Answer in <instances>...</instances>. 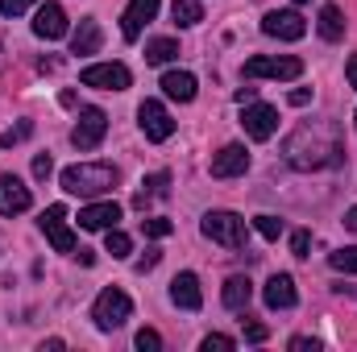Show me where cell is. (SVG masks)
Instances as JSON below:
<instances>
[{"label": "cell", "mask_w": 357, "mask_h": 352, "mask_svg": "<svg viewBox=\"0 0 357 352\" xmlns=\"http://www.w3.org/2000/svg\"><path fill=\"white\" fill-rule=\"evenodd\" d=\"M282 158L291 170H324L345 162V141L333 120H307L282 141Z\"/></svg>", "instance_id": "1"}, {"label": "cell", "mask_w": 357, "mask_h": 352, "mask_svg": "<svg viewBox=\"0 0 357 352\" xmlns=\"http://www.w3.org/2000/svg\"><path fill=\"white\" fill-rule=\"evenodd\" d=\"M59 182H63L67 195L96 199V195H104V191L116 186V166H108V162H75V166H67L59 175Z\"/></svg>", "instance_id": "2"}, {"label": "cell", "mask_w": 357, "mask_h": 352, "mask_svg": "<svg viewBox=\"0 0 357 352\" xmlns=\"http://www.w3.org/2000/svg\"><path fill=\"white\" fill-rule=\"evenodd\" d=\"M199 232L225 249H245V220L237 211H208L199 220Z\"/></svg>", "instance_id": "3"}, {"label": "cell", "mask_w": 357, "mask_h": 352, "mask_svg": "<svg viewBox=\"0 0 357 352\" xmlns=\"http://www.w3.org/2000/svg\"><path fill=\"white\" fill-rule=\"evenodd\" d=\"M129 315H133V303H129V294H125V290H116V286L100 290V298L91 303V319H96V328H100V332H116Z\"/></svg>", "instance_id": "4"}, {"label": "cell", "mask_w": 357, "mask_h": 352, "mask_svg": "<svg viewBox=\"0 0 357 352\" xmlns=\"http://www.w3.org/2000/svg\"><path fill=\"white\" fill-rule=\"evenodd\" d=\"M303 75V63L299 58H291V54H254L250 63H245V79H299Z\"/></svg>", "instance_id": "5"}, {"label": "cell", "mask_w": 357, "mask_h": 352, "mask_svg": "<svg viewBox=\"0 0 357 352\" xmlns=\"http://www.w3.org/2000/svg\"><path fill=\"white\" fill-rule=\"evenodd\" d=\"M38 224H42L46 241H50V245H54L59 253H75V249H79L75 232L67 228V207H63V203H50V207L42 211V220H38Z\"/></svg>", "instance_id": "6"}, {"label": "cell", "mask_w": 357, "mask_h": 352, "mask_svg": "<svg viewBox=\"0 0 357 352\" xmlns=\"http://www.w3.org/2000/svg\"><path fill=\"white\" fill-rule=\"evenodd\" d=\"M137 125H142L146 141H171V133H175V120H171V112H167L162 99H146L137 108Z\"/></svg>", "instance_id": "7"}, {"label": "cell", "mask_w": 357, "mask_h": 352, "mask_svg": "<svg viewBox=\"0 0 357 352\" xmlns=\"http://www.w3.org/2000/svg\"><path fill=\"white\" fill-rule=\"evenodd\" d=\"M104 133H108V116H104V108H84L79 112V125L71 129V145L75 150H96L100 141H104Z\"/></svg>", "instance_id": "8"}, {"label": "cell", "mask_w": 357, "mask_h": 352, "mask_svg": "<svg viewBox=\"0 0 357 352\" xmlns=\"http://www.w3.org/2000/svg\"><path fill=\"white\" fill-rule=\"evenodd\" d=\"M262 33L266 38H278V42H299L307 33V21L295 8H274V13L262 17Z\"/></svg>", "instance_id": "9"}, {"label": "cell", "mask_w": 357, "mask_h": 352, "mask_svg": "<svg viewBox=\"0 0 357 352\" xmlns=\"http://www.w3.org/2000/svg\"><path fill=\"white\" fill-rule=\"evenodd\" d=\"M84 88H100V91H125L129 88V67L125 63H91L84 67Z\"/></svg>", "instance_id": "10"}, {"label": "cell", "mask_w": 357, "mask_h": 352, "mask_svg": "<svg viewBox=\"0 0 357 352\" xmlns=\"http://www.w3.org/2000/svg\"><path fill=\"white\" fill-rule=\"evenodd\" d=\"M241 125H245V133L254 137V141H270L274 133H278V112L270 108V104H245V112H241Z\"/></svg>", "instance_id": "11"}, {"label": "cell", "mask_w": 357, "mask_h": 352, "mask_svg": "<svg viewBox=\"0 0 357 352\" xmlns=\"http://www.w3.org/2000/svg\"><path fill=\"white\" fill-rule=\"evenodd\" d=\"M33 33H38L42 42H59V38H67V13H63V4L46 0V4L33 13Z\"/></svg>", "instance_id": "12"}, {"label": "cell", "mask_w": 357, "mask_h": 352, "mask_svg": "<svg viewBox=\"0 0 357 352\" xmlns=\"http://www.w3.org/2000/svg\"><path fill=\"white\" fill-rule=\"evenodd\" d=\"M158 4H162V0H129V8H125V17H121L125 42H137V38H142V29L158 17Z\"/></svg>", "instance_id": "13"}, {"label": "cell", "mask_w": 357, "mask_h": 352, "mask_svg": "<svg viewBox=\"0 0 357 352\" xmlns=\"http://www.w3.org/2000/svg\"><path fill=\"white\" fill-rule=\"evenodd\" d=\"M29 203H33V195L21 178L0 175V216H21V211H29Z\"/></svg>", "instance_id": "14"}, {"label": "cell", "mask_w": 357, "mask_h": 352, "mask_svg": "<svg viewBox=\"0 0 357 352\" xmlns=\"http://www.w3.org/2000/svg\"><path fill=\"white\" fill-rule=\"evenodd\" d=\"M116 220H121V203H112V199L88 203L79 211V228L84 232H108V228H116Z\"/></svg>", "instance_id": "15"}, {"label": "cell", "mask_w": 357, "mask_h": 352, "mask_svg": "<svg viewBox=\"0 0 357 352\" xmlns=\"http://www.w3.org/2000/svg\"><path fill=\"white\" fill-rule=\"evenodd\" d=\"M250 170V150L245 145H225L220 154H212V178H237Z\"/></svg>", "instance_id": "16"}, {"label": "cell", "mask_w": 357, "mask_h": 352, "mask_svg": "<svg viewBox=\"0 0 357 352\" xmlns=\"http://www.w3.org/2000/svg\"><path fill=\"white\" fill-rule=\"evenodd\" d=\"M262 298H266L270 311H291L295 307V282H291V273H274L266 282V290H262Z\"/></svg>", "instance_id": "17"}, {"label": "cell", "mask_w": 357, "mask_h": 352, "mask_svg": "<svg viewBox=\"0 0 357 352\" xmlns=\"http://www.w3.org/2000/svg\"><path fill=\"white\" fill-rule=\"evenodd\" d=\"M171 303L183 311H199L204 307V294H199V278L195 273H175L171 282Z\"/></svg>", "instance_id": "18"}, {"label": "cell", "mask_w": 357, "mask_h": 352, "mask_svg": "<svg viewBox=\"0 0 357 352\" xmlns=\"http://www.w3.org/2000/svg\"><path fill=\"white\" fill-rule=\"evenodd\" d=\"M250 298H254V282L241 278V273H233V278L225 282V290H220V303H225L229 311H245Z\"/></svg>", "instance_id": "19"}, {"label": "cell", "mask_w": 357, "mask_h": 352, "mask_svg": "<svg viewBox=\"0 0 357 352\" xmlns=\"http://www.w3.org/2000/svg\"><path fill=\"white\" fill-rule=\"evenodd\" d=\"M100 42H104L100 21H96V17H84V21H79V29L71 33V54H96V50H100Z\"/></svg>", "instance_id": "20"}, {"label": "cell", "mask_w": 357, "mask_h": 352, "mask_svg": "<svg viewBox=\"0 0 357 352\" xmlns=\"http://www.w3.org/2000/svg\"><path fill=\"white\" fill-rule=\"evenodd\" d=\"M162 91H167V99L191 104V99H195V75H191V71H167V75H162Z\"/></svg>", "instance_id": "21"}, {"label": "cell", "mask_w": 357, "mask_h": 352, "mask_svg": "<svg viewBox=\"0 0 357 352\" xmlns=\"http://www.w3.org/2000/svg\"><path fill=\"white\" fill-rule=\"evenodd\" d=\"M171 58H178L175 38H150V42H146V63H150V67H167Z\"/></svg>", "instance_id": "22"}, {"label": "cell", "mask_w": 357, "mask_h": 352, "mask_svg": "<svg viewBox=\"0 0 357 352\" xmlns=\"http://www.w3.org/2000/svg\"><path fill=\"white\" fill-rule=\"evenodd\" d=\"M167 186H171V175H167V170L150 175L146 182H142V191L133 195V207H142V211H146V203H150V199H162V195H167Z\"/></svg>", "instance_id": "23"}, {"label": "cell", "mask_w": 357, "mask_h": 352, "mask_svg": "<svg viewBox=\"0 0 357 352\" xmlns=\"http://www.w3.org/2000/svg\"><path fill=\"white\" fill-rule=\"evenodd\" d=\"M320 38H324V42H341V38H345V17H341L337 4H324V8H320Z\"/></svg>", "instance_id": "24"}, {"label": "cell", "mask_w": 357, "mask_h": 352, "mask_svg": "<svg viewBox=\"0 0 357 352\" xmlns=\"http://www.w3.org/2000/svg\"><path fill=\"white\" fill-rule=\"evenodd\" d=\"M171 17H175L178 29H191L204 21V4L199 0H171Z\"/></svg>", "instance_id": "25"}, {"label": "cell", "mask_w": 357, "mask_h": 352, "mask_svg": "<svg viewBox=\"0 0 357 352\" xmlns=\"http://www.w3.org/2000/svg\"><path fill=\"white\" fill-rule=\"evenodd\" d=\"M104 249H108L112 257H129V253H133V241H129L121 228H108V237H104Z\"/></svg>", "instance_id": "26"}, {"label": "cell", "mask_w": 357, "mask_h": 352, "mask_svg": "<svg viewBox=\"0 0 357 352\" xmlns=\"http://www.w3.org/2000/svg\"><path fill=\"white\" fill-rule=\"evenodd\" d=\"M328 265H333L337 273H357V245L354 249H337V253H328Z\"/></svg>", "instance_id": "27"}, {"label": "cell", "mask_w": 357, "mask_h": 352, "mask_svg": "<svg viewBox=\"0 0 357 352\" xmlns=\"http://www.w3.org/2000/svg\"><path fill=\"white\" fill-rule=\"evenodd\" d=\"M142 228H146V237H154V241H162V237L175 232V224H171L167 216H150V220H142Z\"/></svg>", "instance_id": "28"}, {"label": "cell", "mask_w": 357, "mask_h": 352, "mask_svg": "<svg viewBox=\"0 0 357 352\" xmlns=\"http://www.w3.org/2000/svg\"><path fill=\"white\" fill-rule=\"evenodd\" d=\"M254 228H258L266 241H278V237H282V220H278V216H254Z\"/></svg>", "instance_id": "29"}, {"label": "cell", "mask_w": 357, "mask_h": 352, "mask_svg": "<svg viewBox=\"0 0 357 352\" xmlns=\"http://www.w3.org/2000/svg\"><path fill=\"white\" fill-rule=\"evenodd\" d=\"M229 349H237V340L233 336H220V332L204 336V344H199V352H229Z\"/></svg>", "instance_id": "30"}, {"label": "cell", "mask_w": 357, "mask_h": 352, "mask_svg": "<svg viewBox=\"0 0 357 352\" xmlns=\"http://www.w3.org/2000/svg\"><path fill=\"white\" fill-rule=\"evenodd\" d=\"M29 133H33V125H29V120H21L17 129H8V133H0V145L8 150V145H17V141H25Z\"/></svg>", "instance_id": "31"}, {"label": "cell", "mask_w": 357, "mask_h": 352, "mask_svg": "<svg viewBox=\"0 0 357 352\" xmlns=\"http://www.w3.org/2000/svg\"><path fill=\"white\" fill-rule=\"evenodd\" d=\"M137 349L142 352H158L162 349V336H158L154 328H142V332H137Z\"/></svg>", "instance_id": "32"}, {"label": "cell", "mask_w": 357, "mask_h": 352, "mask_svg": "<svg viewBox=\"0 0 357 352\" xmlns=\"http://www.w3.org/2000/svg\"><path fill=\"white\" fill-rule=\"evenodd\" d=\"M307 249H312V237H307V228L291 232V253H295V257H307Z\"/></svg>", "instance_id": "33"}, {"label": "cell", "mask_w": 357, "mask_h": 352, "mask_svg": "<svg viewBox=\"0 0 357 352\" xmlns=\"http://www.w3.org/2000/svg\"><path fill=\"white\" fill-rule=\"evenodd\" d=\"M25 8H33V0H0V17H21Z\"/></svg>", "instance_id": "34"}, {"label": "cell", "mask_w": 357, "mask_h": 352, "mask_svg": "<svg viewBox=\"0 0 357 352\" xmlns=\"http://www.w3.org/2000/svg\"><path fill=\"white\" fill-rule=\"evenodd\" d=\"M158 262H162V253H158V249H146V257H137V265H133V269H137V273H150Z\"/></svg>", "instance_id": "35"}, {"label": "cell", "mask_w": 357, "mask_h": 352, "mask_svg": "<svg viewBox=\"0 0 357 352\" xmlns=\"http://www.w3.org/2000/svg\"><path fill=\"white\" fill-rule=\"evenodd\" d=\"M50 170H54L50 154H38V158H33V178H50Z\"/></svg>", "instance_id": "36"}, {"label": "cell", "mask_w": 357, "mask_h": 352, "mask_svg": "<svg viewBox=\"0 0 357 352\" xmlns=\"http://www.w3.org/2000/svg\"><path fill=\"white\" fill-rule=\"evenodd\" d=\"M291 349H295V352H320V340H307V336H295V340H291Z\"/></svg>", "instance_id": "37"}, {"label": "cell", "mask_w": 357, "mask_h": 352, "mask_svg": "<svg viewBox=\"0 0 357 352\" xmlns=\"http://www.w3.org/2000/svg\"><path fill=\"white\" fill-rule=\"evenodd\" d=\"M287 99H291L295 108H303V104H312V88H295L291 95H287Z\"/></svg>", "instance_id": "38"}, {"label": "cell", "mask_w": 357, "mask_h": 352, "mask_svg": "<svg viewBox=\"0 0 357 352\" xmlns=\"http://www.w3.org/2000/svg\"><path fill=\"white\" fill-rule=\"evenodd\" d=\"M245 340H250V344H262V340H266V328H262V323H250V328H245Z\"/></svg>", "instance_id": "39"}, {"label": "cell", "mask_w": 357, "mask_h": 352, "mask_svg": "<svg viewBox=\"0 0 357 352\" xmlns=\"http://www.w3.org/2000/svg\"><path fill=\"white\" fill-rule=\"evenodd\" d=\"M345 79H349V88L357 91V54H349V63H345Z\"/></svg>", "instance_id": "40"}, {"label": "cell", "mask_w": 357, "mask_h": 352, "mask_svg": "<svg viewBox=\"0 0 357 352\" xmlns=\"http://www.w3.org/2000/svg\"><path fill=\"white\" fill-rule=\"evenodd\" d=\"M254 95H258V88H237V104L245 108V104H254Z\"/></svg>", "instance_id": "41"}, {"label": "cell", "mask_w": 357, "mask_h": 352, "mask_svg": "<svg viewBox=\"0 0 357 352\" xmlns=\"http://www.w3.org/2000/svg\"><path fill=\"white\" fill-rule=\"evenodd\" d=\"M75 257H79L84 265H96V253H91V249H75Z\"/></svg>", "instance_id": "42"}, {"label": "cell", "mask_w": 357, "mask_h": 352, "mask_svg": "<svg viewBox=\"0 0 357 352\" xmlns=\"http://www.w3.org/2000/svg\"><path fill=\"white\" fill-rule=\"evenodd\" d=\"M333 290H337V294H349V298H357V286H345V282H337Z\"/></svg>", "instance_id": "43"}, {"label": "cell", "mask_w": 357, "mask_h": 352, "mask_svg": "<svg viewBox=\"0 0 357 352\" xmlns=\"http://www.w3.org/2000/svg\"><path fill=\"white\" fill-rule=\"evenodd\" d=\"M345 228H349V232H357V207H349V216H345Z\"/></svg>", "instance_id": "44"}, {"label": "cell", "mask_w": 357, "mask_h": 352, "mask_svg": "<svg viewBox=\"0 0 357 352\" xmlns=\"http://www.w3.org/2000/svg\"><path fill=\"white\" fill-rule=\"evenodd\" d=\"M295 4H303V0H295Z\"/></svg>", "instance_id": "45"}, {"label": "cell", "mask_w": 357, "mask_h": 352, "mask_svg": "<svg viewBox=\"0 0 357 352\" xmlns=\"http://www.w3.org/2000/svg\"><path fill=\"white\" fill-rule=\"evenodd\" d=\"M354 120H357V112H354Z\"/></svg>", "instance_id": "46"}]
</instances>
